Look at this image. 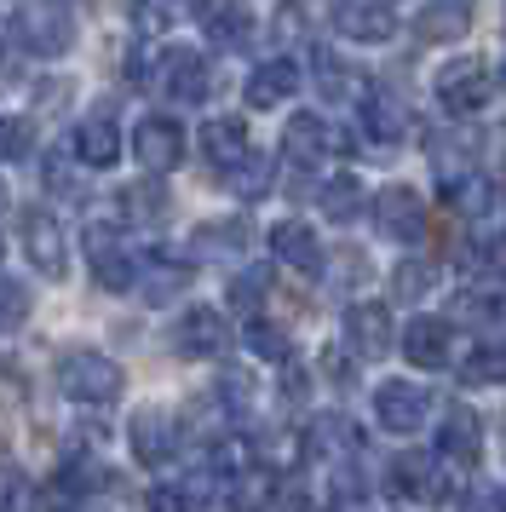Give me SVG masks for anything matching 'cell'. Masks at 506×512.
<instances>
[{
	"mask_svg": "<svg viewBox=\"0 0 506 512\" xmlns=\"http://www.w3.org/2000/svg\"><path fill=\"white\" fill-rule=\"evenodd\" d=\"M58 386H64L69 403H115L121 397V369H115L104 351H69L58 363Z\"/></svg>",
	"mask_w": 506,
	"mask_h": 512,
	"instance_id": "6da1fadb",
	"label": "cell"
},
{
	"mask_svg": "<svg viewBox=\"0 0 506 512\" xmlns=\"http://www.w3.org/2000/svg\"><path fill=\"white\" fill-rule=\"evenodd\" d=\"M489 98H495V81H489V70H483L478 58H455V64L437 70V104H443V110L472 116V110H483Z\"/></svg>",
	"mask_w": 506,
	"mask_h": 512,
	"instance_id": "7a4b0ae2",
	"label": "cell"
},
{
	"mask_svg": "<svg viewBox=\"0 0 506 512\" xmlns=\"http://www.w3.org/2000/svg\"><path fill=\"white\" fill-rule=\"evenodd\" d=\"M18 41L35 52V58H58V52H69V41H75V18H69L64 6H52V0L23 6L18 12Z\"/></svg>",
	"mask_w": 506,
	"mask_h": 512,
	"instance_id": "3957f363",
	"label": "cell"
},
{
	"mask_svg": "<svg viewBox=\"0 0 506 512\" xmlns=\"http://www.w3.org/2000/svg\"><path fill=\"white\" fill-rule=\"evenodd\" d=\"M133 156L144 173H173L184 162V127L173 116H144L133 127Z\"/></svg>",
	"mask_w": 506,
	"mask_h": 512,
	"instance_id": "277c9868",
	"label": "cell"
},
{
	"mask_svg": "<svg viewBox=\"0 0 506 512\" xmlns=\"http://www.w3.org/2000/svg\"><path fill=\"white\" fill-rule=\"evenodd\" d=\"M328 24L340 29L345 41H391L397 12L386 0H328Z\"/></svg>",
	"mask_w": 506,
	"mask_h": 512,
	"instance_id": "5b68a950",
	"label": "cell"
},
{
	"mask_svg": "<svg viewBox=\"0 0 506 512\" xmlns=\"http://www.w3.org/2000/svg\"><path fill=\"white\" fill-rule=\"evenodd\" d=\"M81 242H87L92 277L104 282L110 294H121V288H133V282H138V259L127 254L121 242H115V231H110V225H87V236H81Z\"/></svg>",
	"mask_w": 506,
	"mask_h": 512,
	"instance_id": "8992f818",
	"label": "cell"
},
{
	"mask_svg": "<svg viewBox=\"0 0 506 512\" xmlns=\"http://www.w3.org/2000/svg\"><path fill=\"white\" fill-rule=\"evenodd\" d=\"M374 225H380V236H391V242H414V236L426 231V208H420L414 185L380 190V196H374Z\"/></svg>",
	"mask_w": 506,
	"mask_h": 512,
	"instance_id": "52a82bcc",
	"label": "cell"
},
{
	"mask_svg": "<svg viewBox=\"0 0 506 512\" xmlns=\"http://www.w3.org/2000/svg\"><path fill=\"white\" fill-rule=\"evenodd\" d=\"M230 340L225 317L213 311V305H190L179 317V328H173V346H179V357H219Z\"/></svg>",
	"mask_w": 506,
	"mask_h": 512,
	"instance_id": "ba28073f",
	"label": "cell"
},
{
	"mask_svg": "<svg viewBox=\"0 0 506 512\" xmlns=\"http://www.w3.org/2000/svg\"><path fill=\"white\" fill-rule=\"evenodd\" d=\"M426 392L414 386V380H386L380 392H374V420L386 426V432H414L420 420H426Z\"/></svg>",
	"mask_w": 506,
	"mask_h": 512,
	"instance_id": "9c48e42d",
	"label": "cell"
},
{
	"mask_svg": "<svg viewBox=\"0 0 506 512\" xmlns=\"http://www.w3.org/2000/svg\"><path fill=\"white\" fill-rule=\"evenodd\" d=\"M23 254L35 259V271L52 282L69 271V248H64V231L52 225V213H23Z\"/></svg>",
	"mask_w": 506,
	"mask_h": 512,
	"instance_id": "30bf717a",
	"label": "cell"
},
{
	"mask_svg": "<svg viewBox=\"0 0 506 512\" xmlns=\"http://www.w3.org/2000/svg\"><path fill=\"white\" fill-rule=\"evenodd\" d=\"M282 144H288V162H299V167H317L328 150H345L340 133L322 116H311V110H299V116L282 127Z\"/></svg>",
	"mask_w": 506,
	"mask_h": 512,
	"instance_id": "8fae6325",
	"label": "cell"
},
{
	"mask_svg": "<svg viewBox=\"0 0 506 512\" xmlns=\"http://www.w3.org/2000/svg\"><path fill=\"white\" fill-rule=\"evenodd\" d=\"M202 29L219 52H242L253 41V6L248 0H213V6H202Z\"/></svg>",
	"mask_w": 506,
	"mask_h": 512,
	"instance_id": "7c38bea8",
	"label": "cell"
},
{
	"mask_svg": "<svg viewBox=\"0 0 506 512\" xmlns=\"http://www.w3.org/2000/svg\"><path fill=\"white\" fill-rule=\"evenodd\" d=\"M345 340H351V351L357 357H386L391 351V311L386 305H374V300H363V305H351L345 311Z\"/></svg>",
	"mask_w": 506,
	"mask_h": 512,
	"instance_id": "4fadbf2b",
	"label": "cell"
},
{
	"mask_svg": "<svg viewBox=\"0 0 506 512\" xmlns=\"http://www.w3.org/2000/svg\"><path fill=\"white\" fill-rule=\"evenodd\" d=\"M437 455L449 461V472L478 466V455H483V426H478V415L455 409V415L443 420V432H437Z\"/></svg>",
	"mask_w": 506,
	"mask_h": 512,
	"instance_id": "5bb4252c",
	"label": "cell"
},
{
	"mask_svg": "<svg viewBox=\"0 0 506 512\" xmlns=\"http://www.w3.org/2000/svg\"><path fill=\"white\" fill-rule=\"evenodd\" d=\"M271 501H276V472L271 466L242 461L236 472H230V484H225V507L230 512H271Z\"/></svg>",
	"mask_w": 506,
	"mask_h": 512,
	"instance_id": "9a60e30c",
	"label": "cell"
},
{
	"mask_svg": "<svg viewBox=\"0 0 506 512\" xmlns=\"http://www.w3.org/2000/svg\"><path fill=\"white\" fill-rule=\"evenodd\" d=\"M161 93L173 104H202L207 98V58L202 52H167L161 64Z\"/></svg>",
	"mask_w": 506,
	"mask_h": 512,
	"instance_id": "2e32d148",
	"label": "cell"
},
{
	"mask_svg": "<svg viewBox=\"0 0 506 512\" xmlns=\"http://www.w3.org/2000/svg\"><path fill=\"white\" fill-rule=\"evenodd\" d=\"M391 489L403 501H443V466L432 455H397L391 461Z\"/></svg>",
	"mask_w": 506,
	"mask_h": 512,
	"instance_id": "e0dca14e",
	"label": "cell"
},
{
	"mask_svg": "<svg viewBox=\"0 0 506 512\" xmlns=\"http://www.w3.org/2000/svg\"><path fill=\"white\" fill-rule=\"evenodd\" d=\"M173 449H179V426L161 415V409H144L133 420V455L138 466H167L173 461Z\"/></svg>",
	"mask_w": 506,
	"mask_h": 512,
	"instance_id": "ac0fdd59",
	"label": "cell"
},
{
	"mask_svg": "<svg viewBox=\"0 0 506 512\" xmlns=\"http://www.w3.org/2000/svg\"><path fill=\"white\" fill-rule=\"evenodd\" d=\"M202 156H207L213 167H219V173H230V167H242V162L253 156V150H248V127H242L236 116L207 121V127H202Z\"/></svg>",
	"mask_w": 506,
	"mask_h": 512,
	"instance_id": "d6986e66",
	"label": "cell"
},
{
	"mask_svg": "<svg viewBox=\"0 0 506 512\" xmlns=\"http://www.w3.org/2000/svg\"><path fill=\"white\" fill-rule=\"evenodd\" d=\"M271 254L282 259V265H294V271H322V242L311 236V225H299V219H282L271 231Z\"/></svg>",
	"mask_w": 506,
	"mask_h": 512,
	"instance_id": "ffe728a7",
	"label": "cell"
},
{
	"mask_svg": "<svg viewBox=\"0 0 506 512\" xmlns=\"http://www.w3.org/2000/svg\"><path fill=\"white\" fill-rule=\"evenodd\" d=\"M299 93V64L294 58H271V64H259V70L248 75V104L253 110H271V104H282V98Z\"/></svg>",
	"mask_w": 506,
	"mask_h": 512,
	"instance_id": "44dd1931",
	"label": "cell"
},
{
	"mask_svg": "<svg viewBox=\"0 0 506 512\" xmlns=\"http://www.w3.org/2000/svg\"><path fill=\"white\" fill-rule=\"evenodd\" d=\"M115 156H121V127H115L110 116H87L75 127V162L115 167Z\"/></svg>",
	"mask_w": 506,
	"mask_h": 512,
	"instance_id": "7402d4cb",
	"label": "cell"
},
{
	"mask_svg": "<svg viewBox=\"0 0 506 512\" xmlns=\"http://www.w3.org/2000/svg\"><path fill=\"white\" fill-rule=\"evenodd\" d=\"M403 351L420 369H443L449 363V323L443 317H414L409 334H403Z\"/></svg>",
	"mask_w": 506,
	"mask_h": 512,
	"instance_id": "603a6c76",
	"label": "cell"
},
{
	"mask_svg": "<svg viewBox=\"0 0 506 512\" xmlns=\"http://www.w3.org/2000/svg\"><path fill=\"white\" fill-rule=\"evenodd\" d=\"M363 133L374 144H397V139H403V133H409V110H403V98L368 93L363 98Z\"/></svg>",
	"mask_w": 506,
	"mask_h": 512,
	"instance_id": "cb8c5ba5",
	"label": "cell"
},
{
	"mask_svg": "<svg viewBox=\"0 0 506 512\" xmlns=\"http://www.w3.org/2000/svg\"><path fill=\"white\" fill-rule=\"evenodd\" d=\"M460 29H466V6H455V0H432L414 18V35L420 41H460Z\"/></svg>",
	"mask_w": 506,
	"mask_h": 512,
	"instance_id": "d4e9b609",
	"label": "cell"
},
{
	"mask_svg": "<svg viewBox=\"0 0 506 512\" xmlns=\"http://www.w3.org/2000/svg\"><path fill=\"white\" fill-rule=\"evenodd\" d=\"M138 282H144V300L150 305H167L184 282H190V271L173 265V259H150V265H138Z\"/></svg>",
	"mask_w": 506,
	"mask_h": 512,
	"instance_id": "484cf974",
	"label": "cell"
},
{
	"mask_svg": "<svg viewBox=\"0 0 506 512\" xmlns=\"http://www.w3.org/2000/svg\"><path fill=\"white\" fill-rule=\"evenodd\" d=\"M317 196H322V213H328L334 225H351V219L363 213V202H368L357 179H334V185H322Z\"/></svg>",
	"mask_w": 506,
	"mask_h": 512,
	"instance_id": "4316f807",
	"label": "cell"
},
{
	"mask_svg": "<svg viewBox=\"0 0 506 512\" xmlns=\"http://www.w3.org/2000/svg\"><path fill=\"white\" fill-rule=\"evenodd\" d=\"M460 374H466L472 386H501L506 380V346H478L460 363Z\"/></svg>",
	"mask_w": 506,
	"mask_h": 512,
	"instance_id": "83f0119b",
	"label": "cell"
},
{
	"mask_svg": "<svg viewBox=\"0 0 506 512\" xmlns=\"http://www.w3.org/2000/svg\"><path fill=\"white\" fill-rule=\"evenodd\" d=\"M121 213L138 219V225H156V219H167V196H161L156 185H133L121 196Z\"/></svg>",
	"mask_w": 506,
	"mask_h": 512,
	"instance_id": "f1b7e54d",
	"label": "cell"
},
{
	"mask_svg": "<svg viewBox=\"0 0 506 512\" xmlns=\"http://www.w3.org/2000/svg\"><path fill=\"white\" fill-rule=\"evenodd\" d=\"M225 179H230L236 196H248V202H253V196H265V190H271V162H265V156H248L242 167H230Z\"/></svg>",
	"mask_w": 506,
	"mask_h": 512,
	"instance_id": "f546056e",
	"label": "cell"
},
{
	"mask_svg": "<svg viewBox=\"0 0 506 512\" xmlns=\"http://www.w3.org/2000/svg\"><path fill=\"white\" fill-rule=\"evenodd\" d=\"M173 18H179V0H133L138 35H161V29H173Z\"/></svg>",
	"mask_w": 506,
	"mask_h": 512,
	"instance_id": "4dcf8cb0",
	"label": "cell"
},
{
	"mask_svg": "<svg viewBox=\"0 0 506 512\" xmlns=\"http://www.w3.org/2000/svg\"><path fill=\"white\" fill-rule=\"evenodd\" d=\"M23 323H29V288L12 277H0V334H12Z\"/></svg>",
	"mask_w": 506,
	"mask_h": 512,
	"instance_id": "1f68e13d",
	"label": "cell"
},
{
	"mask_svg": "<svg viewBox=\"0 0 506 512\" xmlns=\"http://www.w3.org/2000/svg\"><path fill=\"white\" fill-rule=\"evenodd\" d=\"M104 478H110V472L98 461H69L64 472H58V489H64V495H92V489H104Z\"/></svg>",
	"mask_w": 506,
	"mask_h": 512,
	"instance_id": "d6a6232c",
	"label": "cell"
},
{
	"mask_svg": "<svg viewBox=\"0 0 506 512\" xmlns=\"http://www.w3.org/2000/svg\"><path fill=\"white\" fill-rule=\"evenodd\" d=\"M242 225H202V236H196V254H236L242 248Z\"/></svg>",
	"mask_w": 506,
	"mask_h": 512,
	"instance_id": "836d02e7",
	"label": "cell"
},
{
	"mask_svg": "<svg viewBox=\"0 0 506 512\" xmlns=\"http://www.w3.org/2000/svg\"><path fill=\"white\" fill-rule=\"evenodd\" d=\"M397 294H403V300H420V294H432V265H426V259H409V265H397Z\"/></svg>",
	"mask_w": 506,
	"mask_h": 512,
	"instance_id": "e575fe53",
	"label": "cell"
},
{
	"mask_svg": "<svg viewBox=\"0 0 506 512\" xmlns=\"http://www.w3.org/2000/svg\"><path fill=\"white\" fill-rule=\"evenodd\" d=\"M248 346L276 363V357H288V334H282L276 323H248Z\"/></svg>",
	"mask_w": 506,
	"mask_h": 512,
	"instance_id": "d590c367",
	"label": "cell"
},
{
	"mask_svg": "<svg viewBox=\"0 0 506 512\" xmlns=\"http://www.w3.org/2000/svg\"><path fill=\"white\" fill-rule=\"evenodd\" d=\"M259 300H265V271H242V277L230 282V305L236 311H253Z\"/></svg>",
	"mask_w": 506,
	"mask_h": 512,
	"instance_id": "8d00e7d4",
	"label": "cell"
},
{
	"mask_svg": "<svg viewBox=\"0 0 506 512\" xmlns=\"http://www.w3.org/2000/svg\"><path fill=\"white\" fill-rule=\"evenodd\" d=\"M23 150H29V121L6 116L0 121V162H12V156H23Z\"/></svg>",
	"mask_w": 506,
	"mask_h": 512,
	"instance_id": "74e56055",
	"label": "cell"
},
{
	"mask_svg": "<svg viewBox=\"0 0 506 512\" xmlns=\"http://www.w3.org/2000/svg\"><path fill=\"white\" fill-rule=\"evenodd\" d=\"M144 512H190V501H184L179 489H150V495H144Z\"/></svg>",
	"mask_w": 506,
	"mask_h": 512,
	"instance_id": "f35d334b",
	"label": "cell"
},
{
	"mask_svg": "<svg viewBox=\"0 0 506 512\" xmlns=\"http://www.w3.org/2000/svg\"><path fill=\"white\" fill-rule=\"evenodd\" d=\"M46 185L58 190V196H81V190H75V179H69L64 156H46Z\"/></svg>",
	"mask_w": 506,
	"mask_h": 512,
	"instance_id": "ab89813d",
	"label": "cell"
},
{
	"mask_svg": "<svg viewBox=\"0 0 506 512\" xmlns=\"http://www.w3.org/2000/svg\"><path fill=\"white\" fill-rule=\"evenodd\" d=\"M317 81H328V93H351V87H357L340 64H322V58H317Z\"/></svg>",
	"mask_w": 506,
	"mask_h": 512,
	"instance_id": "60d3db41",
	"label": "cell"
},
{
	"mask_svg": "<svg viewBox=\"0 0 506 512\" xmlns=\"http://www.w3.org/2000/svg\"><path fill=\"white\" fill-rule=\"evenodd\" d=\"M288 397H305V369H288Z\"/></svg>",
	"mask_w": 506,
	"mask_h": 512,
	"instance_id": "b9f144b4",
	"label": "cell"
},
{
	"mask_svg": "<svg viewBox=\"0 0 506 512\" xmlns=\"http://www.w3.org/2000/svg\"><path fill=\"white\" fill-rule=\"evenodd\" d=\"M0 208H6V190H0Z\"/></svg>",
	"mask_w": 506,
	"mask_h": 512,
	"instance_id": "7bdbcfd3",
	"label": "cell"
},
{
	"mask_svg": "<svg viewBox=\"0 0 506 512\" xmlns=\"http://www.w3.org/2000/svg\"><path fill=\"white\" fill-rule=\"evenodd\" d=\"M501 512H506V495H501Z\"/></svg>",
	"mask_w": 506,
	"mask_h": 512,
	"instance_id": "ee69618b",
	"label": "cell"
},
{
	"mask_svg": "<svg viewBox=\"0 0 506 512\" xmlns=\"http://www.w3.org/2000/svg\"><path fill=\"white\" fill-rule=\"evenodd\" d=\"M0 52H6V41H0Z\"/></svg>",
	"mask_w": 506,
	"mask_h": 512,
	"instance_id": "f6af8a7d",
	"label": "cell"
},
{
	"mask_svg": "<svg viewBox=\"0 0 506 512\" xmlns=\"http://www.w3.org/2000/svg\"><path fill=\"white\" fill-rule=\"evenodd\" d=\"M501 75H506V70H501Z\"/></svg>",
	"mask_w": 506,
	"mask_h": 512,
	"instance_id": "bcb514c9",
	"label": "cell"
}]
</instances>
